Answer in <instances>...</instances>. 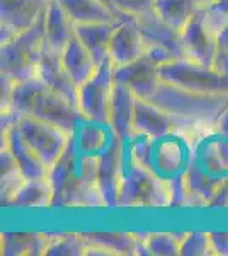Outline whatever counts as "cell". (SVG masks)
Returning <instances> with one entry per match:
<instances>
[{"instance_id":"6da1fadb","label":"cell","mask_w":228,"mask_h":256,"mask_svg":"<svg viewBox=\"0 0 228 256\" xmlns=\"http://www.w3.org/2000/svg\"><path fill=\"white\" fill-rule=\"evenodd\" d=\"M97 158L85 154L70 135L63 154L49 168L51 207H97L104 205L97 184Z\"/></svg>"},{"instance_id":"7a4b0ae2","label":"cell","mask_w":228,"mask_h":256,"mask_svg":"<svg viewBox=\"0 0 228 256\" xmlns=\"http://www.w3.org/2000/svg\"><path fill=\"white\" fill-rule=\"evenodd\" d=\"M3 111H14L17 114L43 120L60 126L68 134H73L77 126L85 120L78 106L48 88L39 77L14 84L9 108Z\"/></svg>"},{"instance_id":"3957f363","label":"cell","mask_w":228,"mask_h":256,"mask_svg":"<svg viewBox=\"0 0 228 256\" xmlns=\"http://www.w3.org/2000/svg\"><path fill=\"white\" fill-rule=\"evenodd\" d=\"M148 101L167 111L177 125L217 126L220 116L228 106V94L194 92L162 80Z\"/></svg>"},{"instance_id":"277c9868","label":"cell","mask_w":228,"mask_h":256,"mask_svg":"<svg viewBox=\"0 0 228 256\" xmlns=\"http://www.w3.org/2000/svg\"><path fill=\"white\" fill-rule=\"evenodd\" d=\"M44 48V16L29 30L2 43L0 68L2 76L14 84L38 77L39 58Z\"/></svg>"},{"instance_id":"5b68a950","label":"cell","mask_w":228,"mask_h":256,"mask_svg":"<svg viewBox=\"0 0 228 256\" xmlns=\"http://www.w3.org/2000/svg\"><path fill=\"white\" fill-rule=\"evenodd\" d=\"M169 204V181L162 180L150 168L136 162L126 152L118 207H164Z\"/></svg>"},{"instance_id":"8992f818","label":"cell","mask_w":228,"mask_h":256,"mask_svg":"<svg viewBox=\"0 0 228 256\" xmlns=\"http://www.w3.org/2000/svg\"><path fill=\"white\" fill-rule=\"evenodd\" d=\"M164 82L205 94H228V77L210 65L191 58H176L160 65Z\"/></svg>"},{"instance_id":"52a82bcc","label":"cell","mask_w":228,"mask_h":256,"mask_svg":"<svg viewBox=\"0 0 228 256\" xmlns=\"http://www.w3.org/2000/svg\"><path fill=\"white\" fill-rule=\"evenodd\" d=\"M142 36L147 44L145 55L152 58L157 65L165 64L176 58H188L184 48V41L179 30H176L169 22L159 18L155 12H147L135 18Z\"/></svg>"},{"instance_id":"ba28073f","label":"cell","mask_w":228,"mask_h":256,"mask_svg":"<svg viewBox=\"0 0 228 256\" xmlns=\"http://www.w3.org/2000/svg\"><path fill=\"white\" fill-rule=\"evenodd\" d=\"M114 65L111 60L99 64L97 70L90 79L78 86V110L85 120L107 123L109 118L111 94H113Z\"/></svg>"},{"instance_id":"9c48e42d","label":"cell","mask_w":228,"mask_h":256,"mask_svg":"<svg viewBox=\"0 0 228 256\" xmlns=\"http://www.w3.org/2000/svg\"><path fill=\"white\" fill-rule=\"evenodd\" d=\"M15 123H17V128L22 134L24 140L43 159V162L48 168H51L58 160V158L63 154L70 135H72L68 132L61 130L60 126L51 125V123L38 118L26 116V114H17Z\"/></svg>"},{"instance_id":"30bf717a","label":"cell","mask_w":228,"mask_h":256,"mask_svg":"<svg viewBox=\"0 0 228 256\" xmlns=\"http://www.w3.org/2000/svg\"><path fill=\"white\" fill-rule=\"evenodd\" d=\"M97 184L106 207H118L123 181L124 144L113 134V138L97 158Z\"/></svg>"},{"instance_id":"8fae6325","label":"cell","mask_w":228,"mask_h":256,"mask_svg":"<svg viewBox=\"0 0 228 256\" xmlns=\"http://www.w3.org/2000/svg\"><path fill=\"white\" fill-rule=\"evenodd\" d=\"M181 34H182V41H184L188 58L213 67V60L215 55H217L218 32L210 26L208 20L205 18V6L182 28Z\"/></svg>"},{"instance_id":"7c38bea8","label":"cell","mask_w":228,"mask_h":256,"mask_svg":"<svg viewBox=\"0 0 228 256\" xmlns=\"http://www.w3.org/2000/svg\"><path fill=\"white\" fill-rule=\"evenodd\" d=\"M113 79L126 86L138 99H150L160 86V67L147 55L121 67H114Z\"/></svg>"},{"instance_id":"4fadbf2b","label":"cell","mask_w":228,"mask_h":256,"mask_svg":"<svg viewBox=\"0 0 228 256\" xmlns=\"http://www.w3.org/2000/svg\"><path fill=\"white\" fill-rule=\"evenodd\" d=\"M51 0H2V43L29 30L43 18Z\"/></svg>"},{"instance_id":"5bb4252c","label":"cell","mask_w":228,"mask_h":256,"mask_svg":"<svg viewBox=\"0 0 228 256\" xmlns=\"http://www.w3.org/2000/svg\"><path fill=\"white\" fill-rule=\"evenodd\" d=\"M2 140H3L2 147H5L12 154L20 174L26 178V180H44V178H48L49 168L32 150L26 140H24L15 120L9 123V125H2Z\"/></svg>"},{"instance_id":"9a60e30c","label":"cell","mask_w":228,"mask_h":256,"mask_svg":"<svg viewBox=\"0 0 228 256\" xmlns=\"http://www.w3.org/2000/svg\"><path fill=\"white\" fill-rule=\"evenodd\" d=\"M147 44L135 18H124L116 24L109 43V60L114 67H121L145 55Z\"/></svg>"},{"instance_id":"2e32d148","label":"cell","mask_w":228,"mask_h":256,"mask_svg":"<svg viewBox=\"0 0 228 256\" xmlns=\"http://www.w3.org/2000/svg\"><path fill=\"white\" fill-rule=\"evenodd\" d=\"M38 77L48 88H51L55 92L67 99V101L78 106V86L72 80L67 68L63 67L61 53L46 46V43H44L43 53H41L39 58Z\"/></svg>"},{"instance_id":"e0dca14e","label":"cell","mask_w":228,"mask_h":256,"mask_svg":"<svg viewBox=\"0 0 228 256\" xmlns=\"http://www.w3.org/2000/svg\"><path fill=\"white\" fill-rule=\"evenodd\" d=\"M136 98L126 86L114 82L113 94H111L109 104V118H107V126L118 138L123 142L128 140L135 132V106Z\"/></svg>"},{"instance_id":"ac0fdd59","label":"cell","mask_w":228,"mask_h":256,"mask_svg":"<svg viewBox=\"0 0 228 256\" xmlns=\"http://www.w3.org/2000/svg\"><path fill=\"white\" fill-rule=\"evenodd\" d=\"M135 132L136 134L148 135L152 138H159L164 135H171V132L177 125L167 111L159 108L148 99H136L135 106Z\"/></svg>"},{"instance_id":"d6986e66","label":"cell","mask_w":228,"mask_h":256,"mask_svg":"<svg viewBox=\"0 0 228 256\" xmlns=\"http://www.w3.org/2000/svg\"><path fill=\"white\" fill-rule=\"evenodd\" d=\"M63 10L70 16L73 24H90V22H119L128 16L116 12L109 4L102 0H56Z\"/></svg>"},{"instance_id":"ffe728a7","label":"cell","mask_w":228,"mask_h":256,"mask_svg":"<svg viewBox=\"0 0 228 256\" xmlns=\"http://www.w3.org/2000/svg\"><path fill=\"white\" fill-rule=\"evenodd\" d=\"M75 36V24L63 7L51 0L44 12V43L55 52H63V48Z\"/></svg>"},{"instance_id":"44dd1931","label":"cell","mask_w":228,"mask_h":256,"mask_svg":"<svg viewBox=\"0 0 228 256\" xmlns=\"http://www.w3.org/2000/svg\"><path fill=\"white\" fill-rule=\"evenodd\" d=\"M61 62H63V67L67 68L68 76L72 77V80L77 86H82L87 79H90L99 67V64L94 60V56L90 55L89 50L82 44V41L77 36H73L70 43L63 48Z\"/></svg>"},{"instance_id":"7402d4cb","label":"cell","mask_w":228,"mask_h":256,"mask_svg":"<svg viewBox=\"0 0 228 256\" xmlns=\"http://www.w3.org/2000/svg\"><path fill=\"white\" fill-rule=\"evenodd\" d=\"M118 22H90L75 26V36L97 64L109 60V43Z\"/></svg>"},{"instance_id":"603a6c76","label":"cell","mask_w":228,"mask_h":256,"mask_svg":"<svg viewBox=\"0 0 228 256\" xmlns=\"http://www.w3.org/2000/svg\"><path fill=\"white\" fill-rule=\"evenodd\" d=\"M203 6V0H155L153 12L176 30L182 31Z\"/></svg>"},{"instance_id":"cb8c5ba5","label":"cell","mask_w":228,"mask_h":256,"mask_svg":"<svg viewBox=\"0 0 228 256\" xmlns=\"http://www.w3.org/2000/svg\"><path fill=\"white\" fill-rule=\"evenodd\" d=\"M53 238L36 232H7L2 234L3 254H46Z\"/></svg>"},{"instance_id":"d4e9b609","label":"cell","mask_w":228,"mask_h":256,"mask_svg":"<svg viewBox=\"0 0 228 256\" xmlns=\"http://www.w3.org/2000/svg\"><path fill=\"white\" fill-rule=\"evenodd\" d=\"M12 207L22 208H41L51 207V186L48 178L44 180H26L17 190L14 198L9 202Z\"/></svg>"},{"instance_id":"484cf974","label":"cell","mask_w":228,"mask_h":256,"mask_svg":"<svg viewBox=\"0 0 228 256\" xmlns=\"http://www.w3.org/2000/svg\"><path fill=\"white\" fill-rule=\"evenodd\" d=\"M89 244H95L106 250L109 254H138L142 239L133 234L121 232H94L84 234Z\"/></svg>"},{"instance_id":"4316f807","label":"cell","mask_w":228,"mask_h":256,"mask_svg":"<svg viewBox=\"0 0 228 256\" xmlns=\"http://www.w3.org/2000/svg\"><path fill=\"white\" fill-rule=\"evenodd\" d=\"M87 248H89V241L85 236H78V234H65V236L53 238L49 242L46 254L49 256H77L85 254Z\"/></svg>"},{"instance_id":"83f0119b","label":"cell","mask_w":228,"mask_h":256,"mask_svg":"<svg viewBox=\"0 0 228 256\" xmlns=\"http://www.w3.org/2000/svg\"><path fill=\"white\" fill-rule=\"evenodd\" d=\"M182 236L169 232H157L145 238V246L148 250V254H160V256H172L179 254Z\"/></svg>"},{"instance_id":"f1b7e54d","label":"cell","mask_w":228,"mask_h":256,"mask_svg":"<svg viewBox=\"0 0 228 256\" xmlns=\"http://www.w3.org/2000/svg\"><path fill=\"white\" fill-rule=\"evenodd\" d=\"M179 254H186V256L213 254V250H211V241H210V234H206V232H189V234H184V236H182V241H181Z\"/></svg>"},{"instance_id":"f546056e","label":"cell","mask_w":228,"mask_h":256,"mask_svg":"<svg viewBox=\"0 0 228 256\" xmlns=\"http://www.w3.org/2000/svg\"><path fill=\"white\" fill-rule=\"evenodd\" d=\"M109 6L121 16L138 18L153 10L155 0H109Z\"/></svg>"},{"instance_id":"4dcf8cb0","label":"cell","mask_w":228,"mask_h":256,"mask_svg":"<svg viewBox=\"0 0 228 256\" xmlns=\"http://www.w3.org/2000/svg\"><path fill=\"white\" fill-rule=\"evenodd\" d=\"M213 68L228 77V24L217 34V55L213 60Z\"/></svg>"},{"instance_id":"1f68e13d","label":"cell","mask_w":228,"mask_h":256,"mask_svg":"<svg viewBox=\"0 0 228 256\" xmlns=\"http://www.w3.org/2000/svg\"><path fill=\"white\" fill-rule=\"evenodd\" d=\"M213 254L228 256V232H210Z\"/></svg>"},{"instance_id":"d6a6232c","label":"cell","mask_w":228,"mask_h":256,"mask_svg":"<svg viewBox=\"0 0 228 256\" xmlns=\"http://www.w3.org/2000/svg\"><path fill=\"white\" fill-rule=\"evenodd\" d=\"M210 205H213V207H228V178L225 180V183L220 186Z\"/></svg>"},{"instance_id":"836d02e7","label":"cell","mask_w":228,"mask_h":256,"mask_svg":"<svg viewBox=\"0 0 228 256\" xmlns=\"http://www.w3.org/2000/svg\"><path fill=\"white\" fill-rule=\"evenodd\" d=\"M217 130H218L220 135H223L225 138H228V106L225 108V111H223L222 116H220V120H218Z\"/></svg>"},{"instance_id":"e575fe53","label":"cell","mask_w":228,"mask_h":256,"mask_svg":"<svg viewBox=\"0 0 228 256\" xmlns=\"http://www.w3.org/2000/svg\"><path fill=\"white\" fill-rule=\"evenodd\" d=\"M208 6L213 7L215 10L222 12L225 18H228V0H215V2L208 4Z\"/></svg>"},{"instance_id":"d590c367","label":"cell","mask_w":228,"mask_h":256,"mask_svg":"<svg viewBox=\"0 0 228 256\" xmlns=\"http://www.w3.org/2000/svg\"><path fill=\"white\" fill-rule=\"evenodd\" d=\"M211 2H215V0H203V4H205V6H206V4H211Z\"/></svg>"},{"instance_id":"8d00e7d4","label":"cell","mask_w":228,"mask_h":256,"mask_svg":"<svg viewBox=\"0 0 228 256\" xmlns=\"http://www.w3.org/2000/svg\"><path fill=\"white\" fill-rule=\"evenodd\" d=\"M102 2H106V4H109V0H102Z\"/></svg>"}]
</instances>
